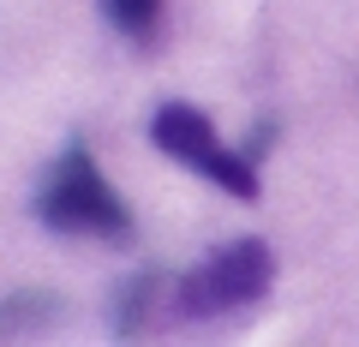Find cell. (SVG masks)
<instances>
[{"label":"cell","mask_w":359,"mask_h":347,"mask_svg":"<svg viewBox=\"0 0 359 347\" xmlns=\"http://www.w3.org/2000/svg\"><path fill=\"white\" fill-rule=\"evenodd\" d=\"M150 144L168 162L204 174L216 192L240 198V204H257V192H264V180H257V168L245 162V150H233L216 132V120H210L204 108H192V102H162L150 114Z\"/></svg>","instance_id":"cell-3"},{"label":"cell","mask_w":359,"mask_h":347,"mask_svg":"<svg viewBox=\"0 0 359 347\" xmlns=\"http://www.w3.org/2000/svg\"><path fill=\"white\" fill-rule=\"evenodd\" d=\"M30 216L48 233H66V240H102V245H126L132 240V210H126V198L108 186V174H102V162L90 156V144H66V150L42 168Z\"/></svg>","instance_id":"cell-1"},{"label":"cell","mask_w":359,"mask_h":347,"mask_svg":"<svg viewBox=\"0 0 359 347\" xmlns=\"http://www.w3.org/2000/svg\"><path fill=\"white\" fill-rule=\"evenodd\" d=\"M102 13H108V25H114L120 36L150 42L156 25H162V0H102Z\"/></svg>","instance_id":"cell-6"},{"label":"cell","mask_w":359,"mask_h":347,"mask_svg":"<svg viewBox=\"0 0 359 347\" xmlns=\"http://www.w3.org/2000/svg\"><path fill=\"white\" fill-rule=\"evenodd\" d=\"M276 282V252H269L257 233H240V240L216 245L204 264L174 282V299H168V318L180 323H210V318H228V311H245L269 294Z\"/></svg>","instance_id":"cell-2"},{"label":"cell","mask_w":359,"mask_h":347,"mask_svg":"<svg viewBox=\"0 0 359 347\" xmlns=\"http://www.w3.org/2000/svg\"><path fill=\"white\" fill-rule=\"evenodd\" d=\"M162 287H168V282H162L156 270H138V275H126V282H120L114 311H108V318H114V335H120V341H132V335H144V329H150Z\"/></svg>","instance_id":"cell-4"},{"label":"cell","mask_w":359,"mask_h":347,"mask_svg":"<svg viewBox=\"0 0 359 347\" xmlns=\"http://www.w3.org/2000/svg\"><path fill=\"white\" fill-rule=\"evenodd\" d=\"M60 318V299L42 294V287H25V294H6L0 299V335H36Z\"/></svg>","instance_id":"cell-5"}]
</instances>
